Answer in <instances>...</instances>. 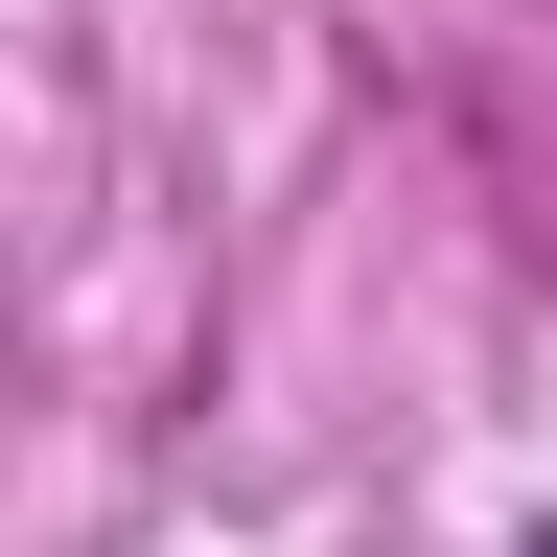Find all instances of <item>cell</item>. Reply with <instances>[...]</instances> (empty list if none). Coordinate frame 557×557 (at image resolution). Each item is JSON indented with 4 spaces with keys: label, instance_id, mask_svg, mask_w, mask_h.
Instances as JSON below:
<instances>
[{
    "label": "cell",
    "instance_id": "1",
    "mask_svg": "<svg viewBox=\"0 0 557 557\" xmlns=\"http://www.w3.org/2000/svg\"><path fill=\"white\" fill-rule=\"evenodd\" d=\"M487 557H557V534H487Z\"/></svg>",
    "mask_w": 557,
    "mask_h": 557
}]
</instances>
